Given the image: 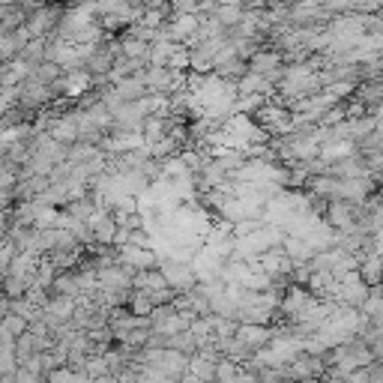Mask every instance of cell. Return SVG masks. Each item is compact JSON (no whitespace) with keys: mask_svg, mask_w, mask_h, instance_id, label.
Wrapping results in <instances>:
<instances>
[{"mask_svg":"<svg viewBox=\"0 0 383 383\" xmlns=\"http://www.w3.org/2000/svg\"><path fill=\"white\" fill-rule=\"evenodd\" d=\"M63 9L54 6V4H45V6H36V9H30L27 12V30H30V36H48L51 30H57L60 19H63Z\"/></svg>","mask_w":383,"mask_h":383,"instance_id":"6da1fadb","label":"cell"},{"mask_svg":"<svg viewBox=\"0 0 383 383\" xmlns=\"http://www.w3.org/2000/svg\"><path fill=\"white\" fill-rule=\"evenodd\" d=\"M51 135L57 138L60 144H75L78 141L81 132H78V120H75V114H60L57 123L51 126Z\"/></svg>","mask_w":383,"mask_h":383,"instance_id":"7a4b0ae2","label":"cell"}]
</instances>
